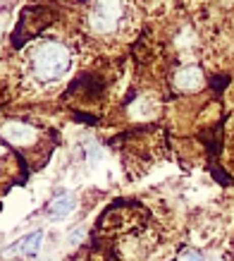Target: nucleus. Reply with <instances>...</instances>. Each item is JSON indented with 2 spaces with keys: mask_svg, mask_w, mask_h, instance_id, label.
<instances>
[{
  "mask_svg": "<svg viewBox=\"0 0 234 261\" xmlns=\"http://www.w3.org/2000/svg\"><path fill=\"white\" fill-rule=\"evenodd\" d=\"M41 242H43V232L36 230V232H32L29 238H24L22 242H19V249H22V254H26V256H36L41 249Z\"/></svg>",
  "mask_w": 234,
  "mask_h": 261,
  "instance_id": "obj_1",
  "label": "nucleus"
},
{
  "mask_svg": "<svg viewBox=\"0 0 234 261\" xmlns=\"http://www.w3.org/2000/svg\"><path fill=\"white\" fill-rule=\"evenodd\" d=\"M72 208H74L72 197H63V199H57V201H53V206H50V216H53V218H65Z\"/></svg>",
  "mask_w": 234,
  "mask_h": 261,
  "instance_id": "obj_2",
  "label": "nucleus"
},
{
  "mask_svg": "<svg viewBox=\"0 0 234 261\" xmlns=\"http://www.w3.org/2000/svg\"><path fill=\"white\" fill-rule=\"evenodd\" d=\"M48 48V53H53V65H55V70H57V74H60V72H63V67H60V53H57V48L55 46H46ZM39 63L41 65H46V63H50V58H46V53H43V56H39ZM55 70H53V77H55Z\"/></svg>",
  "mask_w": 234,
  "mask_h": 261,
  "instance_id": "obj_3",
  "label": "nucleus"
},
{
  "mask_svg": "<svg viewBox=\"0 0 234 261\" xmlns=\"http://www.w3.org/2000/svg\"><path fill=\"white\" fill-rule=\"evenodd\" d=\"M225 84H229V77H227V74H225V77H213V80H211V87H215V91H218V94L225 89Z\"/></svg>",
  "mask_w": 234,
  "mask_h": 261,
  "instance_id": "obj_4",
  "label": "nucleus"
},
{
  "mask_svg": "<svg viewBox=\"0 0 234 261\" xmlns=\"http://www.w3.org/2000/svg\"><path fill=\"white\" fill-rule=\"evenodd\" d=\"M187 261H203V259H201V254H198V252H191L187 256Z\"/></svg>",
  "mask_w": 234,
  "mask_h": 261,
  "instance_id": "obj_5",
  "label": "nucleus"
}]
</instances>
